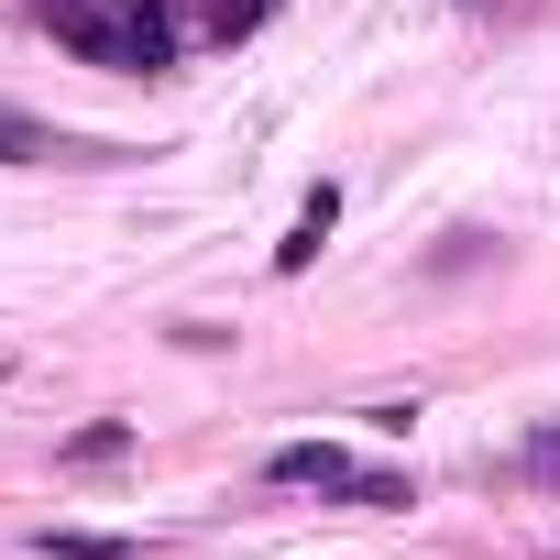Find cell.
<instances>
[{
	"mask_svg": "<svg viewBox=\"0 0 560 560\" xmlns=\"http://www.w3.org/2000/svg\"><path fill=\"white\" fill-rule=\"evenodd\" d=\"M264 483H298V494L319 483V494H352V483H363V462H352L341 440H287V451L264 462Z\"/></svg>",
	"mask_w": 560,
	"mask_h": 560,
	"instance_id": "1",
	"label": "cell"
},
{
	"mask_svg": "<svg viewBox=\"0 0 560 560\" xmlns=\"http://www.w3.org/2000/svg\"><path fill=\"white\" fill-rule=\"evenodd\" d=\"M330 220H341V187H308V209H298V231L275 242V275H308V264H319V242H330Z\"/></svg>",
	"mask_w": 560,
	"mask_h": 560,
	"instance_id": "2",
	"label": "cell"
},
{
	"mask_svg": "<svg viewBox=\"0 0 560 560\" xmlns=\"http://www.w3.org/2000/svg\"><path fill=\"white\" fill-rule=\"evenodd\" d=\"M34 560H132L121 527H34Z\"/></svg>",
	"mask_w": 560,
	"mask_h": 560,
	"instance_id": "3",
	"label": "cell"
},
{
	"mask_svg": "<svg viewBox=\"0 0 560 560\" xmlns=\"http://www.w3.org/2000/svg\"><path fill=\"white\" fill-rule=\"evenodd\" d=\"M56 154H67V132H45L34 110L0 100V165H56Z\"/></svg>",
	"mask_w": 560,
	"mask_h": 560,
	"instance_id": "4",
	"label": "cell"
},
{
	"mask_svg": "<svg viewBox=\"0 0 560 560\" xmlns=\"http://www.w3.org/2000/svg\"><path fill=\"white\" fill-rule=\"evenodd\" d=\"M121 451H132V418H89L56 462H67V472H100V462H121Z\"/></svg>",
	"mask_w": 560,
	"mask_h": 560,
	"instance_id": "5",
	"label": "cell"
},
{
	"mask_svg": "<svg viewBox=\"0 0 560 560\" xmlns=\"http://www.w3.org/2000/svg\"><path fill=\"white\" fill-rule=\"evenodd\" d=\"M352 505H418V483H407V472H363V483H352Z\"/></svg>",
	"mask_w": 560,
	"mask_h": 560,
	"instance_id": "6",
	"label": "cell"
},
{
	"mask_svg": "<svg viewBox=\"0 0 560 560\" xmlns=\"http://www.w3.org/2000/svg\"><path fill=\"white\" fill-rule=\"evenodd\" d=\"M275 0H209V34H242V23H264Z\"/></svg>",
	"mask_w": 560,
	"mask_h": 560,
	"instance_id": "7",
	"label": "cell"
},
{
	"mask_svg": "<svg viewBox=\"0 0 560 560\" xmlns=\"http://www.w3.org/2000/svg\"><path fill=\"white\" fill-rule=\"evenodd\" d=\"M527 472H538V483H560V429H538V440H527Z\"/></svg>",
	"mask_w": 560,
	"mask_h": 560,
	"instance_id": "8",
	"label": "cell"
},
{
	"mask_svg": "<svg viewBox=\"0 0 560 560\" xmlns=\"http://www.w3.org/2000/svg\"><path fill=\"white\" fill-rule=\"evenodd\" d=\"M0 374H12V363H0Z\"/></svg>",
	"mask_w": 560,
	"mask_h": 560,
	"instance_id": "9",
	"label": "cell"
}]
</instances>
